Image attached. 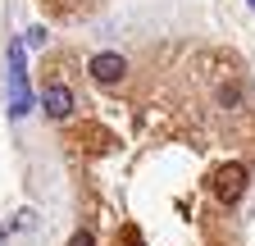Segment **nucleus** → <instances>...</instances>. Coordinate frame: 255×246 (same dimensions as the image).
I'll return each mask as SVG.
<instances>
[{"label": "nucleus", "instance_id": "1", "mask_svg": "<svg viewBox=\"0 0 255 246\" xmlns=\"http://www.w3.org/2000/svg\"><path fill=\"white\" fill-rule=\"evenodd\" d=\"M5 96H9V119H23L37 96L27 82V59H23V41H9V69H5Z\"/></svg>", "mask_w": 255, "mask_h": 246}, {"label": "nucleus", "instance_id": "2", "mask_svg": "<svg viewBox=\"0 0 255 246\" xmlns=\"http://www.w3.org/2000/svg\"><path fill=\"white\" fill-rule=\"evenodd\" d=\"M210 192L223 201V205H237L242 201V192H246V164H219L214 169V178H210Z\"/></svg>", "mask_w": 255, "mask_h": 246}, {"label": "nucleus", "instance_id": "3", "mask_svg": "<svg viewBox=\"0 0 255 246\" xmlns=\"http://www.w3.org/2000/svg\"><path fill=\"white\" fill-rule=\"evenodd\" d=\"M87 73H91L96 87H114V82H123V73H128V59H123L119 50H101V55H91Z\"/></svg>", "mask_w": 255, "mask_h": 246}, {"label": "nucleus", "instance_id": "4", "mask_svg": "<svg viewBox=\"0 0 255 246\" xmlns=\"http://www.w3.org/2000/svg\"><path fill=\"white\" fill-rule=\"evenodd\" d=\"M73 105H78V101H73V91L64 87V82H50V87L41 91V110H46L50 119H69Z\"/></svg>", "mask_w": 255, "mask_h": 246}, {"label": "nucleus", "instance_id": "5", "mask_svg": "<svg viewBox=\"0 0 255 246\" xmlns=\"http://www.w3.org/2000/svg\"><path fill=\"white\" fill-rule=\"evenodd\" d=\"M23 46H46V27H27V41Z\"/></svg>", "mask_w": 255, "mask_h": 246}, {"label": "nucleus", "instance_id": "6", "mask_svg": "<svg viewBox=\"0 0 255 246\" xmlns=\"http://www.w3.org/2000/svg\"><path fill=\"white\" fill-rule=\"evenodd\" d=\"M69 246H96V237H91V233L82 228V233H73V242H69Z\"/></svg>", "mask_w": 255, "mask_h": 246}, {"label": "nucleus", "instance_id": "7", "mask_svg": "<svg viewBox=\"0 0 255 246\" xmlns=\"http://www.w3.org/2000/svg\"><path fill=\"white\" fill-rule=\"evenodd\" d=\"M246 5H251V9H255V0H246Z\"/></svg>", "mask_w": 255, "mask_h": 246}]
</instances>
